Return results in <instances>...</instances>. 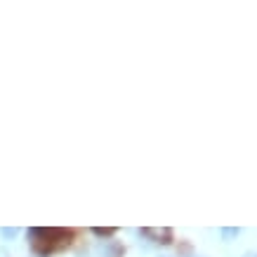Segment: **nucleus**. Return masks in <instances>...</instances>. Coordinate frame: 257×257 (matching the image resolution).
Segmentation results:
<instances>
[{
	"instance_id": "obj_7",
	"label": "nucleus",
	"mask_w": 257,
	"mask_h": 257,
	"mask_svg": "<svg viewBox=\"0 0 257 257\" xmlns=\"http://www.w3.org/2000/svg\"><path fill=\"white\" fill-rule=\"evenodd\" d=\"M255 257H257V255H255Z\"/></svg>"
},
{
	"instance_id": "obj_5",
	"label": "nucleus",
	"mask_w": 257,
	"mask_h": 257,
	"mask_svg": "<svg viewBox=\"0 0 257 257\" xmlns=\"http://www.w3.org/2000/svg\"><path fill=\"white\" fill-rule=\"evenodd\" d=\"M0 234L5 236V238H15V236H17V229H8V226H3V229H0Z\"/></svg>"
},
{
	"instance_id": "obj_4",
	"label": "nucleus",
	"mask_w": 257,
	"mask_h": 257,
	"mask_svg": "<svg viewBox=\"0 0 257 257\" xmlns=\"http://www.w3.org/2000/svg\"><path fill=\"white\" fill-rule=\"evenodd\" d=\"M236 236H238V229H234V226L222 229V238H224V241H231V238H236Z\"/></svg>"
},
{
	"instance_id": "obj_2",
	"label": "nucleus",
	"mask_w": 257,
	"mask_h": 257,
	"mask_svg": "<svg viewBox=\"0 0 257 257\" xmlns=\"http://www.w3.org/2000/svg\"><path fill=\"white\" fill-rule=\"evenodd\" d=\"M140 234L151 243H158V245H170L175 241V234H172L170 226H144Z\"/></svg>"
},
{
	"instance_id": "obj_3",
	"label": "nucleus",
	"mask_w": 257,
	"mask_h": 257,
	"mask_svg": "<svg viewBox=\"0 0 257 257\" xmlns=\"http://www.w3.org/2000/svg\"><path fill=\"white\" fill-rule=\"evenodd\" d=\"M118 229H113V226H109V229H101V226H97V229H92L94 236H99V238H109V236H113Z\"/></svg>"
},
{
	"instance_id": "obj_6",
	"label": "nucleus",
	"mask_w": 257,
	"mask_h": 257,
	"mask_svg": "<svg viewBox=\"0 0 257 257\" xmlns=\"http://www.w3.org/2000/svg\"><path fill=\"white\" fill-rule=\"evenodd\" d=\"M0 257H10V252H8V250H3V248H0Z\"/></svg>"
},
{
	"instance_id": "obj_1",
	"label": "nucleus",
	"mask_w": 257,
	"mask_h": 257,
	"mask_svg": "<svg viewBox=\"0 0 257 257\" xmlns=\"http://www.w3.org/2000/svg\"><path fill=\"white\" fill-rule=\"evenodd\" d=\"M29 238H31V248L38 255L45 257L69 248L76 238V231L73 229H59V226H36L29 231Z\"/></svg>"
}]
</instances>
